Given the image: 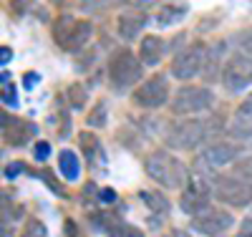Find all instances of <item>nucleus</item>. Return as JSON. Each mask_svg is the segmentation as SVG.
Wrapping results in <instances>:
<instances>
[{
    "mask_svg": "<svg viewBox=\"0 0 252 237\" xmlns=\"http://www.w3.org/2000/svg\"><path fill=\"white\" fill-rule=\"evenodd\" d=\"M33 154H35V159H38V162H46V159H48V154H51V144H48V141H38V144H35V149H33Z\"/></svg>",
    "mask_w": 252,
    "mask_h": 237,
    "instance_id": "obj_27",
    "label": "nucleus"
},
{
    "mask_svg": "<svg viewBox=\"0 0 252 237\" xmlns=\"http://www.w3.org/2000/svg\"><path fill=\"white\" fill-rule=\"evenodd\" d=\"M166 53V40L161 35H144L139 43V58L144 66H157Z\"/></svg>",
    "mask_w": 252,
    "mask_h": 237,
    "instance_id": "obj_15",
    "label": "nucleus"
},
{
    "mask_svg": "<svg viewBox=\"0 0 252 237\" xmlns=\"http://www.w3.org/2000/svg\"><path fill=\"white\" fill-rule=\"evenodd\" d=\"M81 149H83V154H86V159L94 164L103 157V149H101V141L94 132H83L81 134Z\"/></svg>",
    "mask_w": 252,
    "mask_h": 237,
    "instance_id": "obj_19",
    "label": "nucleus"
},
{
    "mask_svg": "<svg viewBox=\"0 0 252 237\" xmlns=\"http://www.w3.org/2000/svg\"><path fill=\"white\" fill-rule=\"evenodd\" d=\"M126 5H131V8H139V10H149L159 3H172V0H124Z\"/></svg>",
    "mask_w": 252,
    "mask_h": 237,
    "instance_id": "obj_26",
    "label": "nucleus"
},
{
    "mask_svg": "<svg viewBox=\"0 0 252 237\" xmlns=\"http://www.w3.org/2000/svg\"><path fill=\"white\" fill-rule=\"evenodd\" d=\"M172 96V86L166 73H154L146 81H141L134 91V103L141 106V109H159L169 101Z\"/></svg>",
    "mask_w": 252,
    "mask_h": 237,
    "instance_id": "obj_9",
    "label": "nucleus"
},
{
    "mask_svg": "<svg viewBox=\"0 0 252 237\" xmlns=\"http://www.w3.org/2000/svg\"><path fill=\"white\" fill-rule=\"evenodd\" d=\"M187 15V5H179V3H166V5H161L159 8V13H157V26H174V23H179V20Z\"/></svg>",
    "mask_w": 252,
    "mask_h": 237,
    "instance_id": "obj_17",
    "label": "nucleus"
},
{
    "mask_svg": "<svg viewBox=\"0 0 252 237\" xmlns=\"http://www.w3.org/2000/svg\"><path fill=\"white\" fill-rule=\"evenodd\" d=\"M106 73H109V81L116 86V89H129V86H134V83H141L144 63L129 48H121V51H114V56L109 58Z\"/></svg>",
    "mask_w": 252,
    "mask_h": 237,
    "instance_id": "obj_4",
    "label": "nucleus"
},
{
    "mask_svg": "<svg viewBox=\"0 0 252 237\" xmlns=\"http://www.w3.org/2000/svg\"><path fill=\"white\" fill-rule=\"evenodd\" d=\"M116 3V0H81V10L83 13H98V10H106Z\"/></svg>",
    "mask_w": 252,
    "mask_h": 237,
    "instance_id": "obj_25",
    "label": "nucleus"
},
{
    "mask_svg": "<svg viewBox=\"0 0 252 237\" xmlns=\"http://www.w3.org/2000/svg\"><path fill=\"white\" fill-rule=\"evenodd\" d=\"M51 3H56V5H61V3H66V0H51Z\"/></svg>",
    "mask_w": 252,
    "mask_h": 237,
    "instance_id": "obj_36",
    "label": "nucleus"
},
{
    "mask_svg": "<svg viewBox=\"0 0 252 237\" xmlns=\"http://www.w3.org/2000/svg\"><path fill=\"white\" fill-rule=\"evenodd\" d=\"M232 225H235V217L227 209H220V207H207L204 212H199L197 217L192 220V227L199 235H207V237L224 235Z\"/></svg>",
    "mask_w": 252,
    "mask_h": 237,
    "instance_id": "obj_10",
    "label": "nucleus"
},
{
    "mask_svg": "<svg viewBox=\"0 0 252 237\" xmlns=\"http://www.w3.org/2000/svg\"><path fill=\"white\" fill-rule=\"evenodd\" d=\"M215 197L229 207H247L252 204V171L242 174H224L215 182Z\"/></svg>",
    "mask_w": 252,
    "mask_h": 237,
    "instance_id": "obj_5",
    "label": "nucleus"
},
{
    "mask_svg": "<svg viewBox=\"0 0 252 237\" xmlns=\"http://www.w3.org/2000/svg\"><path fill=\"white\" fill-rule=\"evenodd\" d=\"M28 78H23V86H26V89H33V86L38 83V73L35 71H31V73H26Z\"/></svg>",
    "mask_w": 252,
    "mask_h": 237,
    "instance_id": "obj_31",
    "label": "nucleus"
},
{
    "mask_svg": "<svg viewBox=\"0 0 252 237\" xmlns=\"http://www.w3.org/2000/svg\"><path fill=\"white\" fill-rule=\"evenodd\" d=\"M240 154H242V146L240 144L222 139V141H212V144H209L204 152H202L199 162L207 164V167H224L229 162H235Z\"/></svg>",
    "mask_w": 252,
    "mask_h": 237,
    "instance_id": "obj_12",
    "label": "nucleus"
},
{
    "mask_svg": "<svg viewBox=\"0 0 252 237\" xmlns=\"http://www.w3.org/2000/svg\"><path fill=\"white\" fill-rule=\"evenodd\" d=\"M204 56H207V43H202V40H194L189 46H184L172 58V68H169L172 76L179 81H192L204 68Z\"/></svg>",
    "mask_w": 252,
    "mask_h": 237,
    "instance_id": "obj_8",
    "label": "nucleus"
},
{
    "mask_svg": "<svg viewBox=\"0 0 252 237\" xmlns=\"http://www.w3.org/2000/svg\"><path fill=\"white\" fill-rule=\"evenodd\" d=\"M66 96H68V101H71V106L73 109H83V106H86V91H83V86L81 83H71L68 86V91H66Z\"/></svg>",
    "mask_w": 252,
    "mask_h": 237,
    "instance_id": "obj_22",
    "label": "nucleus"
},
{
    "mask_svg": "<svg viewBox=\"0 0 252 237\" xmlns=\"http://www.w3.org/2000/svg\"><path fill=\"white\" fill-rule=\"evenodd\" d=\"M103 227H106V235H109V237H144V232H141L139 227L126 225V222L114 220V217L103 222Z\"/></svg>",
    "mask_w": 252,
    "mask_h": 237,
    "instance_id": "obj_20",
    "label": "nucleus"
},
{
    "mask_svg": "<svg viewBox=\"0 0 252 237\" xmlns=\"http://www.w3.org/2000/svg\"><path fill=\"white\" fill-rule=\"evenodd\" d=\"M106 121H109V109H106V101H98L94 109L89 111V116H86V124L91 126V129H101V126H106Z\"/></svg>",
    "mask_w": 252,
    "mask_h": 237,
    "instance_id": "obj_21",
    "label": "nucleus"
},
{
    "mask_svg": "<svg viewBox=\"0 0 252 237\" xmlns=\"http://www.w3.org/2000/svg\"><path fill=\"white\" fill-rule=\"evenodd\" d=\"M212 192H215V189H209L207 182L192 177V179H189V184H187V189L182 192L179 204H182V209H184L187 214L197 217L199 212H204V209L209 207V195H212Z\"/></svg>",
    "mask_w": 252,
    "mask_h": 237,
    "instance_id": "obj_11",
    "label": "nucleus"
},
{
    "mask_svg": "<svg viewBox=\"0 0 252 237\" xmlns=\"http://www.w3.org/2000/svg\"><path fill=\"white\" fill-rule=\"evenodd\" d=\"M215 106V94L209 86H182L172 99V111L177 116H192V114H202L207 109Z\"/></svg>",
    "mask_w": 252,
    "mask_h": 237,
    "instance_id": "obj_6",
    "label": "nucleus"
},
{
    "mask_svg": "<svg viewBox=\"0 0 252 237\" xmlns=\"http://www.w3.org/2000/svg\"><path fill=\"white\" fill-rule=\"evenodd\" d=\"M31 3H33V0H10V8H13L15 15H23L31 8Z\"/></svg>",
    "mask_w": 252,
    "mask_h": 237,
    "instance_id": "obj_28",
    "label": "nucleus"
},
{
    "mask_svg": "<svg viewBox=\"0 0 252 237\" xmlns=\"http://www.w3.org/2000/svg\"><path fill=\"white\" fill-rule=\"evenodd\" d=\"M94 35V23L86 18H76L71 13H63L53 20V40L63 51L76 53L81 51Z\"/></svg>",
    "mask_w": 252,
    "mask_h": 237,
    "instance_id": "obj_3",
    "label": "nucleus"
},
{
    "mask_svg": "<svg viewBox=\"0 0 252 237\" xmlns=\"http://www.w3.org/2000/svg\"><path fill=\"white\" fill-rule=\"evenodd\" d=\"M15 171H20V164H13V167H8V169H5V174H8V177H13Z\"/></svg>",
    "mask_w": 252,
    "mask_h": 237,
    "instance_id": "obj_33",
    "label": "nucleus"
},
{
    "mask_svg": "<svg viewBox=\"0 0 252 237\" xmlns=\"http://www.w3.org/2000/svg\"><path fill=\"white\" fill-rule=\"evenodd\" d=\"M66 230H68V235H66V237H78V227H76V222H73V220H68V222H66Z\"/></svg>",
    "mask_w": 252,
    "mask_h": 237,
    "instance_id": "obj_32",
    "label": "nucleus"
},
{
    "mask_svg": "<svg viewBox=\"0 0 252 237\" xmlns=\"http://www.w3.org/2000/svg\"><path fill=\"white\" fill-rule=\"evenodd\" d=\"M224 51H227V43L224 40H215L207 46V56H204V68H202V76L204 81H215L217 76H222V68H224Z\"/></svg>",
    "mask_w": 252,
    "mask_h": 237,
    "instance_id": "obj_14",
    "label": "nucleus"
},
{
    "mask_svg": "<svg viewBox=\"0 0 252 237\" xmlns=\"http://www.w3.org/2000/svg\"><path fill=\"white\" fill-rule=\"evenodd\" d=\"M144 28H146V13H141V10H126L116 18V31L126 43L136 40Z\"/></svg>",
    "mask_w": 252,
    "mask_h": 237,
    "instance_id": "obj_13",
    "label": "nucleus"
},
{
    "mask_svg": "<svg viewBox=\"0 0 252 237\" xmlns=\"http://www.w3.org/2000/svg\"><path fill=\"white\" fill-rule=\"evenodd\" d=\"M217 126L220 124L215 119H182L172 124L169 134H166V146L177 149V152H192Z\"/></svg>",
    "mask_w": 252,
    "mask_h": 237,
    "instance_id": "obj_2",
    "label": "nucleus"
},
{
    "mask_svg": "<svg viewBox=\"0 0 252 237\" xmlns=\"http://www.w3.org/2000/svg\"><path fill=\"white\" fill-rule=\"evenodd\" d=\"M237 237H252V217H247L242 225H240V235Z\"/></svg>",
    "mask_w": 252,
    "mask_h": 237,
    "instance_id": "obj_30",
    "label": "nucleus"
},
{
    "mask_svg": "<svg viewBox=\"0 0 252 237\" xmlns=\"http://www.w3.org/2000/svg\"><path fill=\"white\" fill-rule=\"evenodd\" d=\"M20 237H48V230L40 220H28L23 232H20Z\"/></svg>",
    "mask_w": 252,
    "mask_h": 237,
    "instance_id": "obj_23",
    "label": "nucleus"
},
{
    "mask_svg": "<svg viewBox=\"0 0 252 237\" xmlns=\"http://www.w3.org/2000/svg\"><path fill=\"white\" fill-rule=\"evenodd\" d=\"M235 119H237L240 124L252 121V94H247V96L242 99V103L237 106V111H235Z\"/></svg>",
    "mask_w": 252,
    "mask_h": 237,
    "instance_id": "obj_24",
    "label": "nucleus"
},
{
    "mask_svg": "<svg viewBox=\"0 0 252 237\" xmlns=\"http://www.w3.org/2000/svg\"><path fill=\"white\" fill-rule=\"evenodd\" d=\"M10 61V48H3V63Z\"/></svg>",
    "mask_w": 252,
    "mask_h": 237,
    "instance_id": "obj_35",
    "label": "nucleus"
},
{
    "mask_svg": "<svg viewBox=\"0 0 252 237\" xmlns=\"http://www.w3.org/2000/svg\"><path fill=\"white\" fill-rule=\"evenodd\" d=\"M222 86L229 94H242L250 89L252 83V56L245 51L232 53L224 61V68H222Z\"/></svg>",
    "mask_w": 252,
    "mask_h": 237,
    "instance_id": "obj_7",
    "label": "nucleus"
},
{
    "mask_svg": "<svg viewBox=\"0 0 252 237\" xmlns=\"http://www.w3.org/2000/svg\"><path fill=\"white\" fill-rule=\"evenodd\" d=\"M58 169L66 182H76L78 174H81V162L73 152H68V149H63V152L58 154Z\"/></svg>",
    "mask_w": 252,
    "mask_h": 237,
    "instance_id": "obj_16",
    "label": "nucleus"
},
{
    "mask_svg": "<svg viewBox=\"0 0 252 237\" xmlns=\"http://www.w3.org/2000/svg\"><path fill=\"white\" fill-rule=\"evenodd\" d=\"M98 200L106 202V204H111V202H116V192H114V189H101V192H98Z\"/></svg>",
    "mask_w": 252,
    "mask_h": 237,
    "instance_id": "obj_29",
    "label": "nucleus"
},
{
    "mask_svg": "<svg viewBox=\"0 0 252 237\" xmlns=\"http://www.w3.org/2000/svg\"><path fill=\"white\" fill-rule=\"evenodd\" d=\"M172 237H192V235H187L184 230H174V232H172Z\"/></svg>",
    "mask_w": 252,
    "mask_h": 237,
    "instance_id": "obj_34",
    "label": "nucleus"
},
{
    "mask_svg": "<svg viewBox=\"0 0 252 237\" xmlns=\"http://www.w3.org/2000/svg\"><path fill=\"white\" fill-rule=\"evenodd\" d=\"M139 197H141V202L149 207L154 214H169V200H166L161 192H154V189H141L139 192Z\"/></svg>",
    "mask_w": 252,
    "mask_h": 237,
    "instance_id": "obj_18",
    "label": "nucleus"
},
{
    "mask_svg": "<svg viewBox=\"0 0 252 237\" xmlns=\"http://www.w3.org/2000/svg\"><path fill=\"white\" fill-rule=\"evenodd\" d=\"M144 169L157 184L166 187V189H179L184 184H189V171L184 167L182 159H177L174 154H169L166 149H157L149 157L144 159Z\"/></svg>",
    "mask_w": 252,
    "mask_h": 237,
    "instance_id": "obj_1",
    "label": "nucleus"
}]
</instances>
